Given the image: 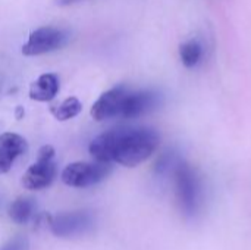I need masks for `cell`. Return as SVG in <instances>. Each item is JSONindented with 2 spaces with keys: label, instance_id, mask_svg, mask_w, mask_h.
I'll list each match as a JSON object with an SVG mask.
<instances>
[{
  "label": "cell",
  "instance_id": "9c48e42d",
  "mask_svg": "<svg viewBox=\"0 0 251 250\" xmlns=\"http://www.w3.org/2000/svg\"><path fill=\"white\" fill-rule=\"evenodd\" d=\"M28 149L26 140L13 133H4L0 136V174L7 172L15 161L24 155Z\"/></svg>",
  "mask_w": 251,
  "mask_h": 250
},
{
  "label": "cell",
  "instance_id": "52a82bcc",
  "mask_svg": "<svg viewBox=\"0 0 251 250\" xmlns=\"http://www.w3.org/2000/svg\"><path fill=\"white\" fill-rule=\"evenodd\" d=\"M128 93H129V88L125 85H118V87L107 90L93 105L91 116L99 122L113 119V118H121Z\"/></svg>",
  "mask_w": 251,
  "mask_h": 250
},
{
  "label": "cell",
  "instance_id": "8fae6325",
  "mask_svg": "<svg viewBox=\"0 0 251 250\" xmlns=\"http://www.w3.org/2000/svg\"><path fill=\"white\" fill-rule=\"evenodd\" d=\"M203 53V44L197 38H191L179 47V57L185 68H196L201 62Z\"/></svg>",
  "mask_w": 251,
  "mask_h": 250
},
{
  "label": "cell",
  "instance_id": "3957f363",
  "mask_svg": "<svg viewBox=\"0 0 251 250\" xmlns=\"http://www.w3.org/2000/svg\"><path fill=\"white\" fill-rule=\"evenodd\" d=\"M57 174V167L54 162V149L50 144L43 146L38 150L37 162L32 164L22 177V186L26 190H43L49 187Z\"/></svg>",
  "mask_w": 251,
  "mask_h": 250
},
{
  "label": "cell",
  "instance_id": "5b68a950",
  "mask_svg": "<svg viewBox=\"0 0 251 250\" xmlns=\"http://www.w3.org/2000/svg\"><path fill=\"white\" fill-rule=\"evenodd\" d=\"M94 225V217L88 211L59 214L49 220L50 231L56 237H75L85 234Z\"/></svg>",
  "mask_w": 251,
  "mask_h": 250
},
{
  "label": "cell",
  "instance_id": "30bf717a",
  "mask_svg": "<svg viewBox=\"0 0 251 250\" xmlns=\"http://www.w3.org/2000/svg\"><path fill=\"white\" fill-rule=\"evenodd\" d=\"M59 91V77L56 74L40 75L29 87V97L35 102H50Z\"/></svg>",
  "mask_w": 251,
  "mask_h": 250
},
{
  "label": "cell",
  "instance_id": "7a4b0ae2",
  "mask_svg": "<svg viewBox=\"0 0 251 250\" xmlns=\"http://www.w3.org/2000/svg\"><path fill=\"white\" fill-rule=\"evenodd\" d=\"M172 177L181 214L188 221L197 220L204 208V186L200 174L181 159L175 167Z\"/></svg>",
  "mask_w": 251,
  "mask_h": 250
},
{
  "label": "cell",
  "instance_id": "ba28073f",
  "mask_svg": "<svg viewBox=\"0 0 251 250\" xmlns=\"http://www.w3.org/2000/svg\"><path fill=\"white\" fill-rule=\"evenodd\" d=\"M160 100H162V96L156 91H151V90L132 91V90H129L121 118H124V119L140 118V116L154 111L160 105Z\"/></svg>",
  "mask_w": 251,
  "mask_h": 250
},
{
  "label": "cell",
  "instance_id": "277c9868",
  "mask_svg": "<svg viewBox=\"0 0 251 250\" xmlns=\"http://www.w3.org/2000/svg\"><path fill=\"white\" fill-rule=\"evenodd\" d=\"M112 171L110 164L104 162H74L62 171V181L75 189L91 187L103 181Z\"/></svg>",
  "mask_w": 251,
  "mask_h": 250
},
{
  "label": "cell",
  "instance_id": "9a60e30c",
  "mask_svg": "<svg viewBox=\"0 0 251 250\" xmlns=\"http://www.w3.org/2000/svg\"><path fill=\"white\" fill-rule=\"evenodd\" d=\"M75 1H78V0H56V3L59 6H69V4H72Z\"/></svg>",
  "mask_w": 251,
  "mask_h": 250
},
{
  "label": "cell",
  "instance_id": "8992f818",
  "mask_svg": "<svg viewBox=\"0 0 251 250\" xmlns=\"http://www.w3.org/2000/svg\"><path fill=\"white\" fill-rule=\"evenodd\" d=\"M68 34L56 27H41L32 31L22 46V53L25 56H40L44 53L54 52L65 46Z\"/></svg>",
  "mask_w": 251,
  "mask_h": 250
},
{
  "label": "cell",
  "instance_id": "4fadbf2b",
  "mask_svg": "<svg viewBox=\"0 0 251 250\" xmlns=\"http://www.w3.org/2000/svg\"><path fill=\"white\" fill-rule=\"evenodd\" d=\"M81 111H82V105H81V102L76 97H68L60 105H56V106L50 108V112L53 113V116L57 121L72 119L76 115H79Z\"/></svg>",
  "mask_w": 251,
  "mask_h": 250
},
{
  "label": "cell",
  "instance_id": "2e32d148",
  "mask_svg": "<svg viewBox=\"0 0 251 250\" xmlns=\"http://www.w3.org/2000/svg\"><path fill=\"white\" fill-rule=\"evenodd\" d=\"M22 116H24V108L18 106V108H16V118H18V119H21Z\"/></svg>",
  "mask_w": 251,
  "mask_h": 250
},
{
  "label": "cell",
  "instance_id": "7c38bea8",
  "mask_svg": "<svg viewBox=\"0 0 251 250\" xmlns=\"http://www.w3.org/2000/svg\"><path fill=\"white\" fill-rule=\"evenodd\" d=\"M34 212V202L28 197L16 199L9 208V217L16 224H26Z\"/></svg>",
  "mask_w": 251,
  "mask_h": 250
},
{
  "label": "cell",
  "instance_id": "5bb4252c",
  "mask_svg": "<svg viewBox=\"0 0 251 250\" xmlns=\"http://www.w3.org/2000/svg\"><path fill=\"white\" fill-rule=\"evenodd\" d=\"M0 250H29V245H28V239L18 236L13 237L12 240H9L6 245H3Z\"/></svg>",
  "mask_w": 251,
  "mask_h": 250
},
{
  "label": "cell",
  "instance_id": "6da1fadb",
  "mask_svg": "<svg viewBox=\"0 0 251 250\" xmlns=\"http://www.w3.org/2000/svg\"><path fill=\"white\" fill-rule=\"evenodd\" d=\"M160 136L149 127H119L109 130L90 143L97 162L134 168L146 162L159 147Z\"/></svg>",
  "mask_w": 251,
  "mask_h": 250
}]
</instances>
